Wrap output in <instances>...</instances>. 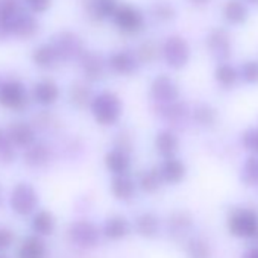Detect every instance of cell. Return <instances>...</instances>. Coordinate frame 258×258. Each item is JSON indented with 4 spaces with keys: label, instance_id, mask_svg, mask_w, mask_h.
Returning a JSON list of instances; mask_svg holds the SVG:
<instances>
[{
    "label": "cell",
    "instance_id": "cell-21",
    "mask_svg": "<svg viewBox=\"0 0 258 258\" xmlns=\"http://www.w3.org/2000/svg\"><path fill=\"white\" fill-rule=\"evenodd\" d=\"M53 47L56 49L59 59H69V58L78 56L81 53V43H79L78 37L70 35V34L61 35L59 41H56L53 44Z\"/></svg>",
    "mask_w": 258,
    "mask_h": 258
},
{
    "label": "cell",
    "instance_id": "cell-10",
    "mask_svg": "<svg viewBox=\"0 0 258 258\" xmlns=\"http://www.w3.org/2000/svg\"><path fill=\"white\" fill-rule=\"evenodd\" d=\"M207 47L213 56H216L219 59L228 58L231 53V37H229L228 31H225L222 28L213 29L207 37Z\"/></svg>",
    "mask_w": 258,
    "mask_h": 258
},
{
    "label": "cell",
    "instance_id": "cell-2",
    "mask_svg": "<svg viewBox=\"0 0 258 258\" xmlns=\"http://www.w3.org/2000/svg\"><path fill=\"white\" fill-rule=\"evenodd\" d=\"M228 231L238 238H250L258 234V214L253 210L237 208L228 217Z\"/></svg>",
    "mask_w": 258,
    "mask_h": 258
},
{
    "label": "cell",
    "instance_id": "cell-6",
    "mask_svg": "<svg viewBox=\"0 0 258 258\" xmlns=\"http://www.w3.org/2000/svg\"><path fill=\"white\" fill-rule=\"evenodd\" d=\"M117 28L129 35L139 34L145 28V16L140 10L131 5H118L115 14L112 16Z\"/></svg>",
    "mask_w": 258,
    "mask_h": 258
},
{
    "label": "cell",
    "instance_id": "cell-30",
    "mask_svg": "<svg viewBox=\"0 0 258 258\" xmlns=\"http://www.w3.org/2000/svg\"><path fill=\"white\" fill-rule=\"evenodd\" d=\"M91 99H93L91 91L85 84L76 82V84L72 85V88H70V102L76 108H84V106L90 105Z\"/></svg>",
    "mask_w": 258,
    "mask_h": 258
},
{
    "label": "cell",
    "instance_id": "cell-8",
    "mask_svg": "<svg viewBox=\"0 0 258 258\" xmlns=\"http://www.w3.org/2000/svg\"><path fill=\"white\" fill-rule=\"evenodd\" d=\"M151 96L155 102H160L163 105H169V103H173L178 100L179 88L170 76L160 75L151 84Z\"/></svg>",
    "mask_w": 258,
    "mask_h": 258
},
{
    "label": "cell",
    "instance_id": "cell-43",
    "mask_svg": "<svg viewBox=\"0 0 258 258\" xmlns=\"http://www.w3.org/2000/svg\"><path fill=\"white\" fill-rule=\"evenodd\" d=\"M250 4H253V5H258V0H249Z\"/></svg>",
    "mask_w": 258,
    "mask_h": 258
},
{
    "label": "cell",
    "instance_id": "cell-17",
    "mask_svg": "<svg viewBox=\"0 0 258 258\" xmlns=\"http://www.w3.org/2000/svg\"><path fill=\"white\" fill-rule=\"evenodd\" d=\"M47 255V249H46V243L41 237L38 235H28L17 252V258H46Z\"/></svg>",
    "mask_w": 258,
    "mask_h": 258
},
{
    "label": "cell",
    "instance_id": "cell-14",
    "mask_svg": "<svg viewBox=\"0 0 258 258\" xmlns=\"http://www.w3.org/2000/svg\"><path fill=\"white\" fill-rule=\"evenodd\" d=\"M32 96L37 103L43 106H50L59 97V87L52 79H43L34 85Z\"/></svg>",
    "mask_w": 258,
    "mask_h": 258
},
{
    "label": "cell",
    "instance_id": "cell-32",
    "mask_svg": "<svg viewBox=\"0 0 258 258\" xmlns=\"http://www.w3.org/2000/svg\"><path fill=\"white\" fill-rule=\"evenodd\" d=\"M193 118L201 126H211L216 123L217 114H216V109L211 108L210 105H199L193 112Z\"/></svg>",
    "mask_w": 258,
    "mask_h": 258
},
{
    "label": "cell",
    "instance_id": "cell-36",
    "mask_svg": "<svg viewBox=\"0 0 258 258\" xmlns=\"http://www.w3.org/2000/svg\"><path fill=\"white\" fill-rule=\"evenodd\" d=\"M157 55H158L157 46H155L154 43H145V44L140 47V50H139L137 59H140V61H143V62H151V61H154V59L157 58Z\"/></svg>",
    "mask_w": 258,
    "mask_h": 258
},
{
    "label": "cell",
    "instance_id": "cell-25",
    "mask_svg": "<svg viewBox=\"0 0 258 258\" xmlns=\"http://www.w3.org/2000/svg\"><path fill=\"white\" fill-rule=\"evenodd\" d=\"M82 69H84V73H85L87 79L96 81V79H99L103 75L105 62L102 61V58L99 55L88 53L82 59Z\"/></svg>",
    "mask_w": 258,
    "mask_h": 258
},
{
    "label": "cell",
    "instance_id": "cell-9",
    "mask_svg": "<svg viewBox=\"0 0 258 258\" xmlns=\"http://www.w3.org/2000/svg\"><path fill=\"white\" fill-rule=\"evenodd\" d=\"M7 139L14 148L28 149L35 143V131L26 121H14L7 127Z\"/></svg>",
    "mask_w": 258,
    "mask_h": 258
},
{
    "label": "cell",
    "instance_id": "cell-40",
    "mask_svg": "<svg viewBox=\"0 0 258 258\" xmlns=\"http://www.w3.org/2000/svg\"><path fill=\"white\" fill-rule=\"evenodd\" d=\"M241 258H258V247H252V249H247Z\"/></svg>",
    "mask_w": 258,
    "mask_h": 258
},
{
    "label": "cell",
    "instance_id": "cell-1",
    "mask_svg": "<svg viewBox=\"0 0 258 258\" xmlns=\"http://www.w3.org/2000/svg\"><path fill=\"white\" fill-rule=\"evenodd\" d=\"M90 109L94 120L102 126H112L120 120L123 106L120 97L112 91H102L93 96L90 102Z\"/></svg>",
    "mask_w": 258,
    "mask_h": 258
},
{
    "label": "cell",
    "instance_id": "cell-3",
    "mask_svg": "<svg viewBox=\"0 0 258 258\" xmlns=\"http://www.w3.org/2000/svg\"><path fill=\"white\" fill-rule=\"evenodd\" d=\"M10 205L13 211L19 216H29L38 207V195L35 188L29 184H17L10 196Z\"/></svg>",
    "mask_w": 258,
    "mask_h": 258
},
{
    "label": "cell",
    "instance_id": "cell-13",
    "mask_svg": "<svg viewBox=\"0 0 258 258\" xmlns=\"http://www.w3.org/2000/svg\"><path fill=\"white\" fill-rule=\"evenodd\" d=\"M131 229H133V226L124 216L114 214L105 220L103 228H102V234L109 240H121V238L129 235Z\"/></svg>",
    "mask_w": 258,
    "mask_h": 258
},
{
    "label": "cell",
    "instance_id": "cell-31",
    "mask_svg": "<svg viewBox=\"0 0 258 258\" xmlns=\"http://www.w3.org/2000/svg\"><path fill=\"white\" fill-rule=\"evenodd\" d=\"M118 4L115 0H94L91 4V13L96 19H108L115 14Z\"/></svg>",
    "mask_w": 258,
    "mask_h": 258
},
{
    "label": "cell",
    "instance_id": "cell-22",
    "mask_svg": "<svg viewBox=\"0 0 258 258\" xmlns=\"http://www.w3.org/2000/svg\"><path fill=\"white\" fill-rule=\"evenodd\" d=\"M32 61L41 69H50L59 61V55L53 44H41L32 52Z\"/></svg>",
    "mask_w": 258,
    "mask_h": 258
},
{
    "label": "cell",
    "instance_id": "cell-41",
    "mask_svg": "<svg viewBox=\"0 0 258 258\" xmlns=\"http://www.w3.org/2000/svg\"><path fill=\"white\" fill-rule=\"evenodd\" d=\"M8 139H7V134H5V131H4V129L2 127H0V146H2L5 142H7Z\"/></svg>",
    "mask_w": 258,
    "mask_h": 258
},
{
    "label": "cell",
    "instance_id": "cell-12",
    "mask_svg": "<svg viewBox=\"0 0 258 258\" xmlns=\"http://www.w3.org/2000/svg\"><path fill=\"white\" fill-rule=\"evenodd\" d=\"M161 179L164 184H179L185 175H187V167L185 164L178 160L176 157L172 158H164L161 166L158 167Z\"/></svg>",
    "mask_w": 258,
    "mask_h": 258
},
{
    "label": "cell",
    "instance_id": "cell-4",
    "mask_svg": "<svg viewBox=\"0 0 258 258\" xmlns=\"http://www.w3.org/2000/svg\"><path fill=\"white\" fill-rule=\"evenodd\" d=\"M29 97L26 87L20 81H7L0 84V105L11 111H23L28 106Z\"/></svg>",
    "mask_w": 258,
    "mask_h": 258
},
{
    "label": "cell",
    "instance_id": "cell-18",
    "mask_svg": "<svg viewBox=\"0 0 258 258\" xmlns=\"http://www.w3.org/2000/svg\"><path fill=\"white\" fill-rule=\"evenodd\" d=\"M134 228L140 237L154 238L160 232V219L154 213H142L136 217Z\"/></svg>",
    "mask_w": 258,
    "mask_h": 258
},
{
    "label": "cell",
    "instance_id": "cell-24",
    "mask_svg": "<svg viewBox=\"0 0 258 258\" xmlns=\"http://www.w3.org/2000/svg\"><path fill=\"white\" fill-rule=\"evenodd\" d=\"M222 14L229 25H241L247 19V8L240 0H228L223 5Z\"/></svg>",
    "mask_w": 258,
    "mask_h": 258
},
{
    "label": "cell",
    "instance_id": "cell-19",
    "mask_svg": "<svg viewBox=\"0 0 258 258\" xmlns=\"http://www.w3.org/2000/svg\"><path fill=\"white\" fill-rule=\"evenodd\" d=\"M155 149L164 158L175 157L179 149V140H178L176 134L169 131V129L160 131L155 137Z\"/></svg>",
    "mask_w": 258,
    "mask_h": 258
},
{
    "label": "cell",
    "instance_id": "cell-34",
    "mask_svg": "<svg viewBox=\"0 0 258 258\" xmlns=\"http://www.w3.org/2000/svg\"><path fill=\"white\" fill-rule=\"evenodd\" d=\"M241 145L244 149L256 154L258 157V127H249L241 136Z\"/></svg>",
    "mask_w": 258,
    "mask_h": 258
},
{
    "label": "cell",
    "instance_id": "cell-7",
    "mask_svg": "<svg viewBox=\"0 0 258 258\" xmlns=\"http://www.w3.org/2000/svg\"><path fill=\"white\" fill-rule=\"evenodd\" d=\"M102 231L90 220H78L73 222L69 228V237L72 243L81 247H93L99 243Z\"/></svg>",
    "mask_w": 258,
    "mask_h": 258
},
{
    "label": "cell",
    "instance_id": "cell-5",
    "mask_svg": "<svg viewBox=\"0 0 258 258\" xmlns=\"http://www.w3.org/2000/svg\"><path fill=\"white\" fill-rule=\"evenodd\" d=\"M161 53L167 66L172 69H182L190 59V46L182 37L173 35L164 41Z\"/></svg>",
    "mask_w": 258,
    "mask_h": 258
},
{
    "label": "cell",
    "instance_id": "cell-44",
    "mask_svg": "<svg viewBox=\"0 0 258 258\" xmlns=\"http://www.w3.org/2000/svg\"><path fill=\"white\" fill-rule=\"evenodd\" d=\"M0 258H7V256H4V255H0Z\"/></svg>",
    "mask_w": 258,
    "mask_h": 258
},
{
    "label": "cell",
    "instance_id": "cell-39",
    "mask_svg": "<svg viewBox=\"0 0 258 258\" xmlns=\"http://www.w3.org/2000/svg\"><path fill=\"white\" fill-rule=\"evenodd\" d=\"M52 0H26V4L31 11L34 13H43L49 8Z\"/></svg>",
    "mask_w": 258,
    "mask_h": 258
},
{
    "label": "cell",
    "instance_id": "cell-35",
    "mask_svg": "<svg viewBox=\"0 0 258 258\" xmlns=\"http://www.w3.org/2000/svg\"><path fill=\"white\" fill-rule=\"evenodd\" d=\"M241 76L247 84L256 85L258 84V61L252 59L243 64L241 67Z\"/></svg>",
    "mask_w": 258,
    "mask_h": 258
},
{
    "label": "cell",
    "instance_id": "cell-26",
    "mask_svg": "<svg viewBox=\"0 0 258 258\" xmlns=\"http://www.w3.org/2000/svg\"><path fill=\"white\" fill-rule=\"evenodd\" d=\"M240 179L244 185L256 187L258 185V157L250 155L246 158V161L241 166Z\"/></svg>",
    "mask_w": 258,
    "mask_h": 258
},
{
    "label": "cell",
    "instance_id": "cell-28",
    "mask_svg": "<svg viewBox=\"0 0 258 258\" xmlns=\"http://www.w3.org/2000/svg\"><path fill=\"white\" fill-rule=\"evenodd\" d=\"M163 184H164V182H163V179H161V175H160L158 167L146 170V172L140 176V179H139L140 188H142L143 191H146V193H155V191H158V190L161 188Z\"/></svg>",
    "mask_w": 258,
    "mask_h": 258
},
{
    "label": "cell",
    "instance_id": "cell-29",
    "mask_svg": "<svg viewBox=\"0 0 258 258\" xmlns=\"http://www.w3.org/2000/svg\"><path fill=\"white\" fill-rule=\"evenodd\" d=\"M185 252H187L188 258H211V247H210V244L205 240L199 238V237L190 238L187 241Z\"/></svg>",
    "mask_w": 258,
    "mask_h": 258
},
{
    "label": "cell",
    "instance_id": "cell-11",
    "mask_svg": "<svg viewBox=\"0 0 258 258\" xmlns=\"http://www.w3.org/2000/svg\"><path fill=\"white\" fill-rule=\"evenodd\" d=\"M103 161H105V167L108 169V172L112 173L114 176L127 175L129 169H131V158H129V154L118 148L108 151Z\"/></svg>",
    "mask_w": 258,
    "mask_h": 258
},
{
    "label": "cell",
    "instance_id": "cell-37",
    "mask_svg": "<svg viewBox=\"0 0 258 258\" xmlns=\"http://www.w3.org/2000/svg\"><path fill=\"white\" fill-rule=\"evenodd\" d=\"M14 238H16V235L10 228L0 226V250L10 249L14 243Z\"/></svg>",
    "mask_w": 258,
    "mask_h": 258
},
{
    "label": "cell",
    "instance_id": "cell-16",
    "mask_svg": "<svg viewBox=\"0 0 258 258\" xmlns=\"http://www.w3.org/2000/svg\"><path fill=\"white\" fill-rule=\"evenodd\" d=\"M111 193L112 196L117 199V201H121V202H127L131 201L137 191V185L136 182L129 178L127 175H118V176H114L112 181H111Z\"/></svg>",
    "mask_w": 258,
    "mask_h": 258
},
{
    "label": "cell",
    "instance_id": "cell-42",
    "mask_svg": "<svg viewBox=\"0 0 258 258\" xmlns=\"http://www.w3.org/2000/svg\"><path fill=\"white\" fill-rule=\"evenodd\" d=\"M190 2L195 5H205L207 2H210V0H190Z\"/></svg>",
    "mask_w": 258,
    "mask_h": 258
},
{
    "label": "cell",
    "instance_id": "cell-23",
    "mask_svg": "<svg viewBox=\"0 0 258 258\" xmlns=\"http://www.w3.org/2000/svg\"><path fill=\"white\" fill-rule=\"evenodd\" d=\"M25 163L31 167H41L49 163L50 152L49 148L43 143H34L28 149H25Z\"/></svg>",
    "mask_w": 258,
    "mask_h": 258
},
{
    "label": "cell",
    "instance_id": "cell-20",
    "mask_svg": "<svg viewBox=\"0 0 258 258\" xmlns=\"http://www.w3.org/2000/svg\"><path fill=\"white\" fill-rule=\"evenodd\" d=\"M56 228V220H55V216L47 211V210H40L34 214L32 217V231L35 232V235L38 237H46V235H50L53 234Z\"/></svg>",
    "mask_w": 258,
    "mask_h": 258
},
{
    "label": "cell",
    "instance_id": "cell-38",
    "mask_svg": "<svg viewBox=\"0 0 258 258\" xmlns=\"http://www.w3.org/2000/svg\"><path fill=\"white\" fill-rule=\"evenodd\" d=\"M154 11H155L157 19H161V20H172L175 17V10L169 4H158L154 8Z\"/></svg>",
    "mask_w": 258,
    "mask_h": 258
},
{
    "label": "cell",
    "instance_id": "cell-33",
    "mask_svg": "<svg viewBox=\"0 0 258 258\" xmlns=\"http://www.w3.org/2000/svg\"><path fill=\"white\" fill-rule=\"evenodd\" d=\"M191 226V217H188L185 213H175L170 217V229L175 234H184Z\"/></svg>",
    "mask_w": 258,
    "mask_h": 258
},
{
    "label": "cell",
    "instance_id": "cell-27",
    "mask_svg": "<svg viewBox=\"0 0 258 258\" xmlns=\"http://www.w3.org/2000/svg\"><path fill=\"white\" fill-rule=\"evenodd\" d=\"M214 78L217 81V84L223 88H231L237 84L238 81V72L231 66V64H219L216 72H214Z\"/></svg>",
    "mask_w": 258,
    "mask_h": 258
},
{
    "label": "cell",
    "instance_id": "cell-15",
    "mask_svg": "<svg viewBox=\"0 0 258 258\" xmlns=\"http://www.w3.org/2000/svg\"><path fill=\"white\" fill-rule=\"evenodd\" d=\"M137 56L133 55L131 52L120 50L109 56L108 66L112 72L118 75H131L137 70Z\"/></svg>",
    "mask_w": 258,
    "mask_h": 258
}]
</instances>
